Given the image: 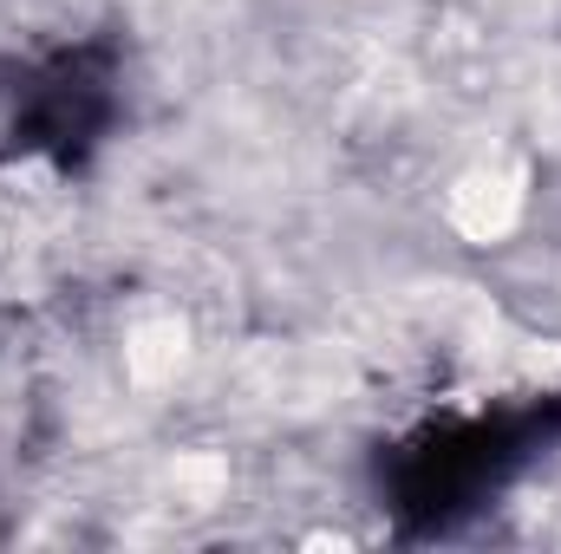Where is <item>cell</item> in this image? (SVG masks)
I'll return each mask as SVG.
<instances>
[{
    "mask_svg": "<svg viewBox=\"0 0 561 554\" xmlns=\"http://www.w3.org/2000/svg\"><path fill=\"white\" fill-rule=\"evenodd\" d=\"M556 430V405H523V412H483V417H450L431 424L392 457V503L419 509L431 529H444L450 516L490 503L503 483L523 476L529 457H542Z\"/></svg>",
    "mask_w": 561,
    "mask_h": 554,
    "instance_id": "cell-1",
    "label": "cell"
},
{
    "mask_svg": "<svg viewBox=\"0 0 561 554\" xmlns=\"http://www.w3.org/2000/svg\"><path fill=\"white\" fill-rule=\"evenodd\" d=\"M112 112H118V72L99 53H59L53 66L33 72L20 118H13V138L26 150H53L72 163L105 138Z\"/></svg>",
    "mask_w": 561,
    "mask_h": 554,
    "instance_id": "cell-2",
    "label": "cell"
}]
</instances>
